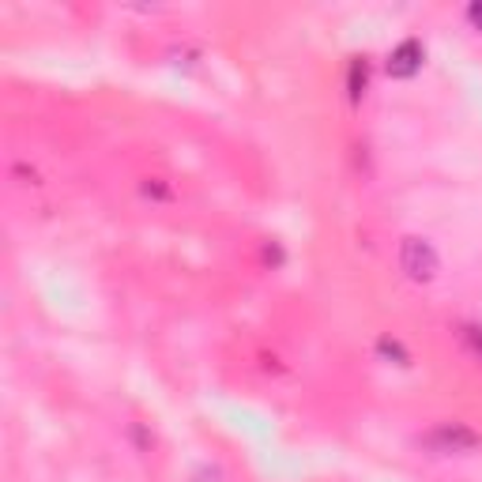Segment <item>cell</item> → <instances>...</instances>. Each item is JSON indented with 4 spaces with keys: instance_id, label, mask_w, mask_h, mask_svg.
Wrapping results in <instances>:
<instances>
[{
    "instance_id": "1",
    "label": "cell",
    "mask_w": 482,
    "mask_h": 482,
    "mask_svg": "<svg viewBox=\"0 0 482 482\" xmlns=\"http://www.w3.org/2000/svg\"><path fill=\"white\" fill-rule=\"evenodd\" d=\"M400 268L411 276L415 283H430L437 276V253L430 241H422V237H403V245H400Z\"/></svg>"
},
{
    "instance_id": "6",
    "label": "cell",
    "mask_w": 482,
    "mask_h": 482,
    "mask_svg": "<svg viewBox=\"0 0 482 482\" xmlns=\"http://www.w3.org/2000/svg\"><path fill=\"white\" fill-rule=\"evenodd\" d=\"M467 19H471V23L482 30V4H471V8H467Z\"/></svg>"
},
{
    "instance_id": "5",
    "label": "cell",
    "mask_w": 482,
    "mask_h": 482,
    "mask_svg": "<svg viewBox=\"0 0 482 482\" xmlns=\"http://www.w3.org/2000/svg\"><path fill=\"white\" fill-rule=\"evenodd\" d=\"M381 354L400 358V362H403V346H400V343H392V339H381Z\"/></svg>"
},
{
    "instance_id": "2",
    "label": "cell",
    "mask_w": 482,
    "mask_h": 482,
    "mask_svg": "<svg viewBox=\"0 0 482 482\" xmlns=\"http://www.w3.org/2000/svg\"><path fill=\"white\" fill-rule=\"evenodd\" d=\"M426 445L433 452H475L478 448V433L460 426V422H441L437 430H430Z\"/></svg>"
},
{
    "instance_id": "3",
    "label": "cell",
    "mask_w": 482,
    "mask_h": 482,
    "mask_svg": "<svg viewBox=\"0 0 482 482\" xmlns=\"http://www.w3.org/2000/svg\"><path fill=\"white\" fill-rule=\"evenodd\" d=\"M418 65H422V45L415 38L400 42L396 50H392V57H388V72L392 75H415Z\"/></svg>"
},
{
    "instance_id": "4",
    "label": "cell",
    "mask_w": 482,
    "mask_h": 482,
    "mask_svg": "<svg viewBox=\"0 0 482 482\" xmlns=\"http://www.w3.org/2000/svg\"><path fill=\"white\" fill-rule=\"evenodd\" d=\"M460 339L467 343V351L482 358V328H475V324H463V328H460Z\"/></svg>"
}]
</instances>
